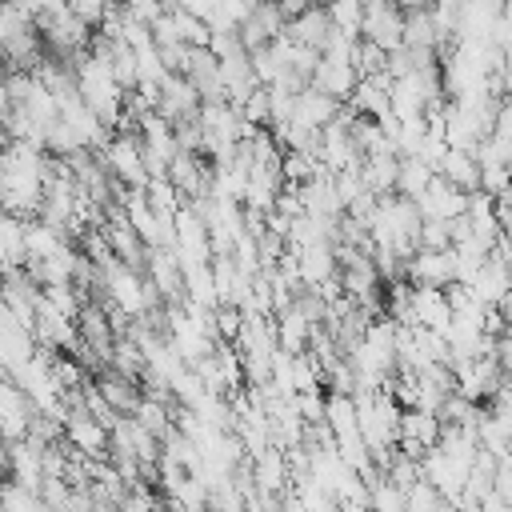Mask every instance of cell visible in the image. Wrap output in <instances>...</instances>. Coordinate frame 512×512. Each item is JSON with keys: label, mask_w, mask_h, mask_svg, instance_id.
<instances>
[{"label": "cell", "mask_w": 512, "mask_h": 512, "mask_svg": "<svg viewBox=\"0 0 512 512\" xmlns=\"http://www.w3.org/2000/svg\"><path fill=\"white\" fill-rule=\"evenodd\" d=\"M52 160L32 140H8L0 148V208L16 216H36L44 200Z\"/></svg>", "instance_id": "cell-1"}, {"label": "cell", "mask_w": 512, "mask_h": 512, "mask_svg": "<svg viewBox=\"0 0 512 512\" xmlns=\"http://www.w3.org/2000/svg\"><path fill=\"white\" fill-rule=\"evenodd\" d=\"M420 208H416V200H408V196H376V204H372V212L364 216V228H368V236H372V244L376 248H388V252H396L400 260H408L416 248H420Z\"/></svg>", "instance_id": "cell-2"}, {"label": "cell", "mask_w": 512, "mask_h": 512, "mask_svg": "<svg viewBox=\"0 0 512 512\" xmlns=\"http://www.w3.org/2000/svg\"><path fill=\"white\" fill-rule=\"evenodd\" d=\"M96 280H100V288L108 292V304H116L128 320L156 316L160 292H156L152 280H144L128 260L112 256V248H104V256H96Z\"/></svg>", "instance_id": "cell-3"}, {"label": "cell", "mask_w": 512, "mask_h": 512, "mask_svg": "<svg viewBox=\"0 0 512 512\" xmlns=\"http://www.w3.org/2000/svg\"><path fill=\"white\" fill-rule=\"evenodd\" d=\"M72 76H76V92H80V100H84L108 128H116V124L124 120V88H120V80L112 76L108 56H104L100 48L80 52Z\"/></svg>", "instance_id": "cell-4"}, {"label": "cell", "mask_w": 512, "mask_h": 512, "mask_svg": "<svg viewBox=\"0 0 512 512\" xmlns=\"http://www.w3.org/2000/svg\"><path fill=\"white\" fill-rule=\"evenodd\" d=\"M36 28H40V36L48 40V48H52L56 56H80V52H88V44H92L88 24H84L68 4H60V8H52V12H40V16H36Z\"/></svg>", "instance_id": "cell-5"}, {"label": "cell", "mask_w": 512, "mask_h": 512, "mask_svg": "<svg viewBox=\"0 0 512 512\" xmlns=\"http://www.w3.org/2000/svg\"><path fill=\"white\" fill-rule=\"evenodd\" d=\"M104 168L124 184V188H144L148 184V164L140 152V140L128 132H116L104 140Z\"/></svg>", "instance_id": "cell-6"}, {"label": "cell", "mask_w": 512, "mask_h": 512, "mask_svg": "<svg viewBox=\"0 0 512 512\" xmlns=\"http://www.w3.org/2000/svg\"><path fill=\"white\" fill-rule=\"evenodd\" d=\"M172 252L180 264H196V260H212V236L208 224L196 208L180 204V212L172 216Z\"/></svg>", "instance_id": "cell-7"}, {"label": "cell", "mask_w": 512, "mask_h": 512, "mask_svg": "<svg viewBox=\"0 0 512 512\" xmlns=\"http://www.w3.org/2000/svg\"><path fill=\"white\" fill-rule=\"evenodd\" d=\"M440 428L444 420L428 408H400V440H396V452L420 460L436 440H440Z\"/></svg>", "instance_id": "cell-8"}, {"label": "cell", "mask_w": 512, "mask_h": 512, "mask_svg": "<svg viewBox=\"0 0 512 512\" xmlns=\"http://www.w3.org/2000/svg\"><path fill=\"white\" fill-rule=\"evenodd\" d=\"M0 304L32 328V316H36V304H40V284L24 264L0 272Z\"/></svg>", "instance_id": "cell-9"}, {"label": "cell", "mask_w": 512, "mask_h": 512, "mask_svg": "<svg viewBox=\"0 0 512 512\" xmlns=\"http://www.w3.org/2000/svg\"><path fill=\"white\" fill-rule=\"evenodd\" d=\"M416 208H420L424 220H452V216H460L468 208V192L456 188L452 180H444L440 172H432V180L416 196Z\"/></svg>", "instance_id": "cell-10"}, {"label": "cell", "mask_w": 512, "mask_h": 512, "mask_svg": "<svg viewBox=\"0 0 512 512\" xmlns=\"http://www.w3.org/2000/svg\"><path fill=\"white\" fill-rule=\"evenodd\" d=\"M32 400L24 396V388L8 376V372H0V436L12 444V440H20V436H28V424H32Z\"/></svg>", "instance_id": "cell-11"}, {"label": "cell", "mask_w": 512, "mask_h": 512, "mask_svg": "<svg viewBox=\"0 0 512 512\" xmlns=\"http://www.w3.org/2000/svg\"><path fill=\"white\" fill-rule=\"evenodd\" d=\"M32 336H36V344L40 348H48V352H68V348H76L80 344V336H76V320L72 316H64V312H56L52 304H36V316H32Z\"/></svg>", "instance_id": "cell-12"}, {"label": "cell", "mask_w": 512, "mask_h": 512, "mask_svg": "<svg viewBox=\"0 0 512 512\" xmlns=\"http://www.w3.org/2000/svg\"><path fill=\"white\" fill-rule=\"evenodd\" d=\"M192 88L200 92V100H224V80H220V60L208 44H188V56H184V68H180Z\"/></svg>", "instance_id": "cell-13"}, {"label": "cell", "mask_w": 512, "mask_h": 512, "mask_svg": "<svg viewBox=\"0 0 512 512\" xmlns=\"http://www.w3.org/2000/svg\"><path fill=\"white\" fill-rule=\"evenodd\" d=\"M196 108H200V92L192 88V80H188L184 72H168V76L160 80L156 112H160L164 120L180 124V120H192V116H196Z\"/></svg>", "instance_id": "cell-14"}, {"label": "cell", "mask_w": 512, "mask_h": 512, "mask_svg": "<svg viewBox=\"0 0 512 512\" xmlns=\"http://www.w3.org/2000/svg\"><path fill=\"white\" fill-rule=\"evenodd\" d=\"M292 252H296V276H300V284L304 288H316V284H324L328 276H336L340 272V264H336V244L332 240H316V244H288Z\"/></svg>", "instance_id": "cell-15"}, {"label": "cell", "mask_w": 512, "mask_h": 512, "mask_svg": "<svg viewBox=\"0 0 512 512\" xmlns=\"http://www.w3.org/2000/svg\"><path fill=\"white\" fill-rule=\"evenodd\" d=\"M404 272L412 284H452V244L448 248H416L408 260H404Z\"/></svg>", "instance_id": "cell-16"}, {"label": "cell", "mask_w": 512, "mask_h": 512, "mask_svg": "<svg viewBox=\"0 0 512 512\" xmlns=\"http://www.w3.org/2000/svg\"><path fill=\"white\" fill-rule=\"evenodd\" d=\"M356 80H360V72H356L352 60H336V56H324V52H320V60H316V68L308 76V84H316L320 92H328L336 100H348Z\"/></svg>", "instance_id": "cell-17"}, {"label": "cell", "mask_w": 512, "mask_h": 512, "mask_svg": "<svg viewBox=\"0 0 512 512\" xmlns=\"http://www.w3.org/2000/svg\"><path fill=\"white\" fill-rule=\"evenodd\" d=\"M172 184H176V192L180 196H204V192H212V172L204 168V160H196V152H184V148H176V156L168 160V172H164Z\"/></svg>", "instance_id": "cell-18"}, {"label": "cell", "mask_w": 512, "mask_h": 512, "mask_svg": "<svg viewBox=\"0 0 512 512\" xmlns=\"http://www.w3.org/2000/svg\"><path fill=\"white\" fill-rule=\"evenodd\" d=\"M340 116V100L336 96H328V92H320L316 84H304L296 96H292V120H300V124H308V128H324L328 120H336Z\"/></svg>", "instance_id": "cell-19"}, {"label": "cell", "mask_w": 512, "mask_h": 512, "mask_svg": "<svg viewBox=\"0 0 512 512\" xmlns=\"http://www.w3.org/2000/svg\"><path fill=\"white\" fill-rule=\"evenodd\" d=\"M296 192H300L304 212H312V216H340L344 212V200H340L336 180H332L328 168H320L316 176H308L304 184H296Z\"/></svg>", "instance_id": "cell-20"}, {"label": "cell", "mask_w": 512, "mask_h": 512, "mask_svg": "<svg viewBox=\"0 0 512 512\" xmlns=\"http://www.w3.org/2000/svg\"><path fill=\"white\" fill-rule=\"evenodd\" d=\"M236 32H240V44L244 48H260V44H268V40H276L284 32V12L276 8V0H260Z\"/></svg>", "instance_id": "cell-21"}, {"label": "cell", "mask_w": 512, "mask_h": 512, "mask_svg": "<svg viewBox=\"0 0 512 512\" xmlns=\"http://www.w3.org/2000/svg\"><path fill=\"white\" fill-rule=\"evenodd\" d=\"M508 284H512V276H508V260H504L500 252H488L484 264H480V268L472 272V280H468L472 296L484 300V304H500V296L508 292Z\"/></svg>", "instance_id": "cell-22"}, {"label": "cell", "mask_w": 512, "mask_h": 512, "mask_svg": "<svg viewBox=\"0 0 512 512\" xmlns=\"http://www.w3.org/2000/svg\"><path fill=\"white\" fill-rule=\"evenodd\" d=\"M284 32L296 40V44H304V48H324V40H328V32H332V20H328V12L324 8H316V4H308L304 12H296V16H288L284 20Z\"/></svg>", "instance_id": "cell-23"}, {"label": "cell", "mask_w": 512, "mask_h": 512, "mask_svg": "<svg viewBox=\"0 0 512 512\" xmlns=\"http://www.w3.org/2000/svg\"><path fill=\"white\" fill-rule=\"evenodd\" d=\"M388 84H392V76L388 72H368V76H360L356 80V88H352V112H360V116H388Z\"/></svg>", "instance_id": "cell-24"}, {"label": "cell", "mask_w": 512, "mask_h": 512, "mask_svg": "<svg viewBox=\"0 0 512 512\" xmlns=\"http://www.w3.org/2000/svg\"><path fill=\"white\" fill-rule=\"evenodd\" d=\"M396 168H400L396 152H368V156H360V180L376 196L396 192Z\"/></svg>", "instance_id": "cell-25"}, {"label": "cell", "mask_w": 512, "mask_h": 512, "mask_svg": "<svg viewBox=\"0 0 512 512\" xmlns=\"http://www.w3.org/2000/svg\"><path fill=\"white\" fill-rule=\"evenodd\" d=\"M24 216L0 208V272L4 268H20L28 264V248H24Z\"/></svg>", "instance_id": "cell-26"}, {"label": "cell", "mask_w": 512, "mask_h": 512, "mask_svg": "<svg viewBox=\"0 0 512 512\" xmlns=\"http://www.w3.org/2000/svg\"><path fill=\"white\" fill-rule=\"evenodd\" d=\"M312 328H316V324H312L296 304H288V308L276 312V344H280L284 352H304L308 340H312Z\"/></svg>", "instance_id": "cell-27"}, {"label": "cell", "mask_w": 512, "mask_h": 512, "mask_svg": "<svg viewBox=\"0 0 512 512\" xmlns=\"http://www.w3.org/2000/svg\"><path fill=\"white\" fill-rule=\"evenodd\" d=\"M96 388H100V396L116 408V412H132L136 404H140V384H136V376H128V372H104L100 380H96Z\"/></svg>", "instance_id": "cell-28"}, {"label": "cell", "mask_w": 512, "mask_h": 512, "mask_svg": "<svg viewBox=\"0 0 512 512\" xmlns=\"http://www.w3.org/2000/svg\"><path fill=\"white\" fill-rule=\"evenodd\" d=\"M24 248H28V264H36V260L56 256V252H60V248H68V244H64V232H60L56 224L36 220V224H28V228H24Z\"/></svg>", "instance_id": "cell-29"}, {"label": "cell", "mask_w": 512, "mask_h": 512, "mask_svg": "<svg viewBox=\"0 0 512 512\" xmlns=\"http://www.w3.org/2000/svg\"><path fill=\"white\" fill-rule=\"evenodd\" d=\"M440 176H444V180H452V184H456V188H464V192L480 188V164H476V156H472V152H464V148H448V152H444Z\"/></svg>", "instance_id": "cell-30"}, {"label": "cell", "mask_w": 512, "mask_h": 512, "mask_svg": "<svg viewBox=\"0 0 512 512\" xmlns=\"http://www.w3.org/2000/svg\"><path fill=\"white\" fill-rule=\"evenodd\" d=\"M476 440H480V448L492 452L496 460L512 452V432L504 428V420H500L496 412H480V420H476Z\"/></svg>", "instance_id": "cell-31"}, {"label": "cell", "mask_w": 512, "mask_h": 512, "mask_svg": "<svg viewBox=\"0 0 512 512\" xmlns=\"http://www.w3.org/2000/svg\"><path fill=\"white\" fill-rule=\"evenodd\" d=\"M428 180H432V168H428L420 156H400V168H396V192H400V196L416 200Z\"/></svg>", "instance_id": "cell-32"}, {"label": "cell", "mask_w": 512, "mask_h": 512, "mask_svg": "<svg viewBox=\"0 0 512 512\" xmlns=\"http://www.w3.org/2000/svg\"><path fill=\"white\" fill-rule=\"evenodd\" d=\"M256 4H260V0H212V8H208V28L236 32V28L248 20V12H252Z\"/></svg>", "instance_id": "cell-33"}, {"label": "cell", "mask_w": 512, "mask_h": 512, "mask_svg": "<svg viewBox=\"0 0 512 512\" xmlns=\"http://www.w3.org/2000/svg\"><path fill=\"white\" fill-rule=\"evenodd\" d=\"M404 44L412 48H436V24L428 8H412L404 12Z\"/></svg>", "instance_id": "cell-34"}, {"label": "cell", "mask_w": 512, "mask_h": 512, "mask_svg": "<svg viewBox=\"0 0 512 512\" xmlns=\"http://www.w3.org/2000/svg\"><path fill=\"white\" fill-rule=\"evenodd\" d=\"M132 416H136L152 436H160V440H164V432L172 428V416H168V408L160 404V396H140V404L132 408Z\"/></svg>", "instance_id": "cell-35"}, {"label": "cell", "mask_w": 512, "mask_h": 512, "mask_svg": "<svg viewBox=\"0 0 512 512\" xmlns=\"http://www.w3.org/2000/svg\"><path fill=\"white\" fill-rule=\"evenodd\" d=\"M328 20L332 28L348 32V36H360V20H364V0H328Z\"/></svg>", "instance_id": "cell-36"}, {"label": "cell", "mask_w": 512, "mask_h": 512, "mask_svg": "<svg viewBox=\"0 0 512 512\" xmlns=\"http://www.w3.org/2000/svg\"><path fill=\"white\" fill-rule=\"evenodd\" d=\"M40 300H44V304H52L56 312H64V316H72V320H76V312H80V296H76V288H72V280H56V284H40Z\"/></svg>", "instance_id": "cell-37"}, {"label": "cell", "mask_w": 512, "mask_h": 512, "mask_svg": "<svg viewBox=\"0 0 512 512\" xmlns=\"http://www.w3.org/2000/svg\"><path fill=\"white\" fill-rule=\"evenodd\" d=\"M444 504H448V500H444L424 476L404 488V508H412V512H428V508H444Z\"/></svg>", "instance_id": "cell-38"}, {"label": "cell", "mask_w": 512, "mask_h": 512, "mask_svg": "<svg viewBox=\"0 0 512 512\" xmlns=\"http://www.w3.org/2000/svg\"><path fill=\"white\" fill-rule=\"evenodd\" d=\"M384 60H388V52L380 48V44H372V40H356V72L360 76H368V72H384Z\"/></svg>", "instance_id": "cell-39"}, {"label": "cell", "mask_w": 512, "mask_h": 512, "mask_svg": "<svg viewBox=\"0 0 512 512\" xmlns=\"http://www.w3.org/2000/svg\"><path fill=\"white\" fill-rule=\"evenodd\" d=\"M292 400H296V412H300L304 424H320L324 420V392L320 388H300Z\"/></svg>", "instance_id": "cell-40"}, {"label": "cell", "mask_w": 512, "mask_h": 512, "mask_svg": "<svg viewBox=\"0 0 512 512\" xmlns=\"http://www.w3.org/2000/svg\"><path fill=\"white\" fill-rule=\"evenodd\" d=\"M0 508H44V500H40V492L12 480L8 488H0Z\"/></svg>", "instance_id": "cell-41"}, {"label": "cell", "mask_w": 512, "mask_h": 512, "mask_svg": "<svg viewBox=\"0 0 512 512\" xmlns=\"http://www.w3.org/2000/svg\"><path fill=\"white\" fill-rule=\"evenodd\" d=\"M448 220H420V248H448Z\"/></svg>", "instance_id": "cell-42"}, {"label": "cell", "mask_w": 512, "mask_h": 512, "mask_svg": "<svg viewBox=\"0 0 512 512\" xmlns=\"http://www.w3.org/2000/svg\"><path fill=\"white\" fill-rule=\"evenodd\" d=\"M108 4H112V0H68V8H72V12H76V16L84 20V24H88V28L104 20V12H108Z\"/></svg>", "instance_id": "cell-43"}, {"label": "cell", "mask_w": 512, "mask_h": 512, "mask_svg": "<svg viewBox=\"0 0 512 512\" xmlns=\"http://www.w3.org/2000/svg\"><path fill=\"white\" fill-rule=\"evenodd\" d=\"M492 488L508 500V508H512V456H500L496 460V476H492Z\"/></svg>", "instance_id": "cell-44"}, {"label": "cell", "mask_w": 512, "mask_h": 512, "mask_svg": "<svg viewBox=\"0 0 512 512\" xmlns=\"http://www.w3.org/2000/svg\"><path fill=\"white\" fill-rule=\"evenodd\" d=\"M492 412H496V416H500V420H504V428H508V432H512V400H504V404H496V408H492Z\"/></svg>", "instance_id": "cell-45"}, {"label": "cell", "mask_w": 512, "mask_h": 512, "mask_svg": "<svg viewBox=\"0 0 512 512\" xmlns=\"http://www.w3.org/2000/svg\"><path fill=\"white\" fill-rule=\"evenodd\" d=\"M392 4H396L400 12H412V8H428L432 0H392Z\"/></svg>", "instance_id": "cell-46"}, {"label": "cell", "mask_w": 512, "mask_h": 512, "mask_svg": "<svg viewBox=\"0 0 512 512\" xmlns=\"http://www.w3.org/2000/svg\"><path fill=\"white\" fill-rule=\"evenodd\" d=\"M8 468V448H4V436H0V472Z\"/></svg>", "instance_id": "cell-47"}, {"label": "cell", "mask_w": 512, "mask_h": 512, "mask_svg": "<svg viewBox=\"0 0 512 512\" xmlns=\"http://www.w3.org/2000/svg\"><path fill=\"white\" fill-rule=\"evenodd\" d=\"M504 380H508V388H512V368H508V372H504Z\"/></svg>", "instance_id": "cell-48"}]
</instances>
